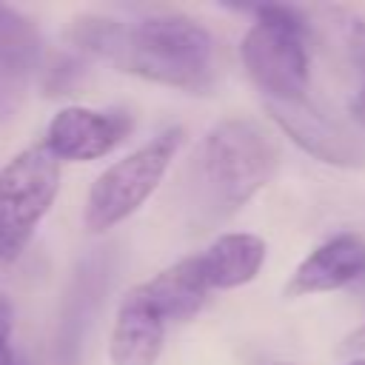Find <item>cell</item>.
I'll list each match as a JSON object with an SVG mask.
<instances>
[{"label": "cell", "mask_w": 365, "mask_h": 365, "mask_svg": "<svg viewBox=\"0 0 365 365\" xmlns=\"http://www.w3.org/2000/svg\"><path fill=\"white\" fill-rule=\"evenodd\" d=\"M271 120L291 137L302 151L317 157L319 163L354 168L365 163V145L336 120H331L311 97L294 103H265Z\"/></svg>", "instance_id": "7"}, {"label": "cell", "mask_w": 365, "mask_h": 365, "mask_svg": "<svg viewBox=\"0 0 365 365\" xmlns=\"http://www.w3.org/2000/svg\"><path fill=\"white\" fill-rule=\"evenodd\" d=\"M185 131L171 125L125 154L123 160L111 163L88 188L83 205V225L91 234H103L131 214H137L145 200L160 188L165 171L171 168Z\"/></svg>", "instance_id": "4"}, {"label": "cell", "mask_w": 365, "mask_h": 365, "mask_svg": "<svg viewBox=\"0 0 365 365\" xmlns=\"http://www.w3.org/2000/svg\"><path fill=\"white\" fill-rule=\"evenodd\" d=\"M277 365H291V362H277Z\"/></svg>", "instance_id": "17"}, {"label": "cell", "mask_w": 365, "mask_h": 365, "mask_svg": "<svg viewBox=\"0 0 365 365\" xmlns=\"http://www.w3.org/2000/svg\"><path fill=\"white\" fill-rule=\"evenodd\" d=\"M40 37L29 17L0 6V114L11 111L37 66Z\"/></svg>", "instance_id": "11"}, {"label": "cell", "mask_w": 365, "mask_h": 365, "mask_svg": "<svg viewBox=\"0 0 365 365\" xmlns=\"http://www.w3.org/2000/svg\"><path fill=\"white\" fill-rule=\"evenodd\" d=\"M348 365H365V359H354V362H348Z\"/></svg>", "instance_id": "16"}, {"label": "cell", "mask_w": 365, "mask_h": 365, "mask_svg": "<svg viewBox=\"0 0 365 365\" xmlns=\"http://www.w3.org/2000/svg\"><path fill=\"white\" fill-rule=\"evenodd\" d=\"M279 168L274 134L248 117L220 120L194 148L188 165V205L197 228L234 217Z\"/></svg>", "instance_id": "2"}, {"label": "cell", "mask_w": 365, "mask_h": 365, "mask_svg": "<svg viewBox=\"0 0 365 365\" xmlns=\"http://www.w3.org/2000/svg\"><path fill=\"white\" fill-rule=\"evenodd\" d=\"M134 131V117L123 108H88L66 106L48 125L43 145L63 163H88L111 154Z\"/></svg>", "instance_id": "6"}, {"label": "cell", "mask_w": 365, "mask_h": 365, "mask_svg": "<svg viewBox=\"0 0 365 365\" xmlns=\"http://www.w3.org/2000/svg\"><path fill=\"white\" fill-rule=\"evenodd\" d=\"M265 240L245 231L220 234L202 254H194L208 291H231L257 279L265 262Z\"/></svg>", "instance_id": "10"}, {"label": "cell", "mask_w": 365, "mask_h": 365, "mask_svg": "<svg viewBox=\"0 0 365 365\" xmlns=\"http://www.w3.org/2000/svg\"><path fill=\"white\" fill-rule=\"evenodd\" d=\"M60 191V160L40 143L0 168V259H17Z\"/></svg>", "instance_id": "5"}, {"label": "cell", "mask_w": 365, "mask_h": 365, "mask_svg": "<svg viewBox=\"0 0 365 365\" xmlns=\"http://www.w3.org/2000/svg\"><path fill=\"white\" fill-rule=\"evenodd\" d=\"M137 288L168 325L194 319L202 311V305L208 302V297H211V291H208L194 257L177 259L174 265L163 268L151 279L140 282Z\"/></svg>", "instance_id": "12"}, {"label": "cell", "mask_w": 365, "mask_h": 365, "mask_svg": "<svg viewBox=\"0 0 365 365\" xmlns=\"http://www.w3.org/2000/svg\"><path fill=\"white\" fill-rule=\"evenodd\" d=\"M66 40L77 51L157 86L205 94L217 80V43L188 14L165 11L137 23L80 14L68 23Z\"/></svg>", "instance_id": "1"}, {"label": "cell", "mask_w": 365, "mask_h": 365, "mask_svg": "<svg viewBox=\"0 0 365 365\" xmlns=\"http://www.w3.org/2000/svg\"><path fill=\"white\" fill-rule=\"evenodd\" d=\"M11 334H14V305L0 291V365H14L17 362V351L11 345Z\"/></svg>", "instance_id": "13"}, {"label": "cell", "mask_w": 365, "mask_h": 365, "mask_svg": "<svg viewBox=\"0 0 365 365\" xmlns=\"http://www.w3.org/2000/svg\"><path fill=\"white\" fill-rule=\"evenodd\" d=\"M240 43L245 74L265 103L308 97V20L288 6H257Z\"/></svg>", "instance_id": "3"}, {"label": "cell", "mask_w": 365, "mask_h": 365, "mask_svg": "<svg viewBox=\"0 0 365 365\" xmlns=\"http://www.w3.org/2000/svg\"><path fill=\"white\" fill-rule=\"evenodd\" d=\"M365 277V240L359 234H336L317 245L291 274L282 294L288 299L339 291Z\"/></svg>", "instance_id": "8"}, {"label": "cell", "mask_w": 365, "mask_h": 365, "mask_svg": "<svg viewBox=\"0 0 365 365\" xmlns=\"http://www.w3.org/2000/svg\"><path fill=\"white\" fill-rule=\"evenodd\" d=\"M14 365H31V362H29V356H23V354H17V362H14Z\"/></svg>", "instance_id": "15"}, {"label": "cell", "mask_w": 365, "mask_h": 365, "mask_svg": "<svg viewBox=\"0 0 365 365\" xmlns=\"http://www.w3.org/2000/svg\"><path fill=\"white\" fill-rule=\"evenodd\" d=\"M165 328L168 322L134 285L117 305V317L108 339L111 365H154L163 351Z\"/></svg>", "instance_id": "9"}, {"label": "cell", "mask_w": 365, "mask_h": 365, "mask_svg": "<svg viewBox=\"0 0 365 365\" xmlns=\"http://www.w3.org/2000/svg\"><path fill=\"white\" fill-rule=\"evenodd\" d=\"M351 114H354V120L359 123V125H365V74H362V86H359V91L351 97Z\"/></svg>", "instance_id": "14"}]
</instances>
